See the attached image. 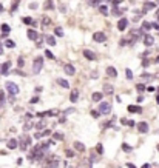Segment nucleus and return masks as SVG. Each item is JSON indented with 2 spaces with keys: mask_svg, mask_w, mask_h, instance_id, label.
I'll return each instance as SVG.
<instances>
[{
  "mask_svg": "<svg viewBox=\"0 0 159 168\" xmlns=\"http://www.w3.org/2000/svg\"><path fill=\"white\" fill-rule=\"evenodd\" d=\"M42 66H43V59H42V57H36L34 63H32V73H34V74L40 73Z\"/></svg>",
  "mask_w": 159,
  "mask_h": 168,
  "instance_id": "nucleus-1",
  "label": "nucleus"
},
{
  "mask_svg": "<svg viewBox=\"0 0 159 168\" xmlns=\"http://www.w3.org/2000/svg\"><path fill=\"white\" fill-rule=\"evenodd\" d=\"M5 86H6L8 93H9L11 96H15V94H19V86L15 85L14 82H6V83H5Z\"/></svg>",
  "mask_w": 159,
  "mask_h": 168,
  "instance_id": "nucleus-2",
  "label": "nucleus"
},
{
  "mask_svg": "<svg viewBox=\"0 0 159 168\" xmlns=\"http://www.w3.org/2000/svg\"><path fill=\"white\" fill-rule=\"evenodd\" d=\"M31 142H32V140H31L30 136H23V137L20 139V150H22V151H25V150L31 145Z\"/></svg>",
  "mask_w": 159,
  "mask_h": 168,
  "instance_id": "nucleus-3",
  "label": "nucleus"
},
{
  "mask_svg": "<svg viewBox=\"0 0 159 168\" xmlns=\"http://www.w3.org/2000/svg\"><path fill=\"white\" fill-rule=\"evenodd\" d=\"M99 113L102 114H110V111H111V105L108 104V102H101V108H99Z\"/></svg>",
  "mask_w": 159,
  "mask_h": 168,
  "instance_id": "nucleus-4",
  "label": "nucleus"
},
{
  "mask_svg": "<svg viewBox=\"0 0 159 168\" xmlns=\"http://www.w3.org/2000/svg\"><path fill=\"white\" fill-rule=\"evenodd\" d=\"M93 40L97 42V43H102V42L107 40V37H105L103 32H94V34H93Z\"/></svg>",
  "mask_w": 159,
  "mask_h": 168,
  "instance_id": "nucleus-5",
  "label": "nucleus"
},
{
  "mask_svg": "<svg viewBox=\"0 0 159 168\" xmlns=\"http://www.w3.org/2000/svg\"><path fill=\"white\" fill-rule=\"evenodd\" d=\"M127 25H128V20L125 19V17H122V19L117 22V29H119V31H124L125 28H127Z\"/></svg>",
  "mask_w": 159,
  "mask_h": 168,
  "instance_id": "nucleus-6",
  "label": "nucleus"
},
{
  "mask_svg": "<svg viewBox=\"0 0 159 168\" xmlns=\"http://www.w3.org/2000/svg\"><path fill=\"white\" fill-rule=\"evenodd\" d=\"M138 130L141 133H148V123L147 122H139L138 123Z\"/></svg>",
  "mask_w": 159,
  "mask_h": 168,
  "instance_id": "nucleus-7",
  "label": "nucleus"
},
{
  "mask_svg": "<svg viewBox=\"0 0 159 168\" xmlns=\"http://www.w3.org/2000/svg\"><path fill=\"white\" fill-rule=\"evenodd\" d=\"M107 74L110 76V77H117V71H116V68L114 66H107Z\"/></svg>",
  "mask_w": 159,
  "mask_h": 168,
  "instance_id": "nucleus-8",
  "label": "nucleus"
},
{
  "mask_svg": "<svg viewBox=\"0 0 159 168\" xmlns=\"http://www.w3.org/2000/svg\"><path fill=\"white\" fill-rule=\"evenodd\" d=\"M142 42H144V45H147V46H151L153 43H155V39H153L151 36H148V34H147V36H144V40H142Z\"/></svg>",
  "mask_w": 159,
  "mask_h": 168,
  "instance_id": "nucleus-9",
  "label": "nucleus"
},
{
  "mask_svg": "<svg viewBox=\"0 0 159 168\" xmlns=\"http://www.w3.org/2000/svg\"><path fill=\"white\" fill-rule=\"evenodd\" d=\"M139 37H141V31H131L130 32V43H133L134 40H138L139 39Z\"/></svg>",
  "mask_w": 159,
  "mask_h": 168,
  "instance_id": "nucleus-10",
  "label": "nucleus"
},
{
  "mask_svg": "<svg viewBox=\"0 0 159 168\" xmlns=\"http://www.w3.org/2000/svg\"><path fill=\"white\" fill-rule=\"evenodd\" d=\"M153 8H156V3L147 2V3H144V6H142V11H144V13H147V11H150V9H153Z\"/></svg>",
  "mask_w": 159,
  "mask_h": 168,
  "instance_id": "nucleus-11",
  "label": "nucleus"
},
{
  "mask_svg": "<svg viewBox=\"0 0 159 168\" xmlns=\"http://www.w3.org/2000/svg\"><path fill=\"white\" fill-rule=\"evenodd\" d=\"M26 34H28V39H30V40H37V39H39V34H37L34 29H28Z\"/></svg>",
  "mask_w": 159,
  "mask_h": 168,
  "instance_id": "nucleus-12",
  "label": "nucleus"
},
{
  "mask_svg": "<svg viewBox=\"0 0 159 168\" xmlns=\"http://www.w3.org/2000/svg\"><path fill=\"white\" fill-rule=\"evenodd\" d=\"M128 111H130V113H136V114H141V113H142V108L138 106V105H130V106H128Z\"/></svg>",
  "mask_w": 159,
  "mask_h": 168,
  "instance_id": "nucleus-13",
  "label": "nucleus"
},
{
  "mask_svg": "<svg viewBox=\"0 0 159 168\" xmlns=\"http://www.w3.org/2000/svg\"><path fill=\"white\" fill-rule=\"evenodd\" d=\"M77 99H79V91H77V90H71L70 100H71V102H77Z\"/></svg>",
  "mask_w": 159,
  "mask_h": 168,
  "instance_id": "nucleus-14",
  "label": "nucleus"
},
{
  "mask_svg": "<svg viewBox=\"0 0 159 168\" xmlns=\"http://www.w3.org/2000/svg\"><path fill=\"white\" fill-rule=\"evenodd\" d=\"M63 69H65V73H67L68 76H73V74L76 73V69H74V66H73V65H65V66H63Z\"/></svg>",
  "mask_w": 159,
  "mask_h": 168,
  "instance_id": "nucleus-15",
  "label": "nucleus"
},
{
  "mask_svg": "<svg viewBox=\"0 0 159 168\" xmlns=\"http://www.w3.org/2000/svg\"><path fill=\"white\" fill-rule=\"evenodd\" d=\"M82 54H84V56L88 59V60H94L96 59V56H94V52H91L90 50H85V51H82Z\"/></svg>",
  "mask_w": 159,
  "mask_h": 168,
  "instance_id": "nucleus-16",
  "label": "nucleus"
},
{
  "mask_svg": "<svg viewBox=\"0 0 159 168\" xmlns=\"http://www.w3.org/2000/svg\"><path fill=\"white\" fill-rule=\"evenodd\" d=\"M45 42H46L50 46H54V45H56V39H54L53 36H45Z\"/></svg>",
  "mask_w": 159,
  "mask_h": 168,
  "instance_id": "nucleus-17",
  "label": "nucleus"
},
{
  "mask_svg": "<svg viewBox=\"0 0 159 168\" xmlns=\"http://www.w3.org/2000/svg\"><path fill=\"white\" fill-rule=\"evenodd\" d=\"M9 68H11V63H9V62H5V63L2 65V69H0V71H2V74H8Z\"/></svg>",
  "mask_w": 159,
  "mask_h": 168,
  "instance_id": "nucleus-18",
  "label": "nucleus"
},
{
  "mask_svg": "<svg viewBox=\"0 0 159 168\" xmlns=\"http://www.w3.org/2000/svg\"><path fill=\"white\" fill-rule=\"evenodd\" d=\"M17 140H15V139H9L8 140V148L9 150H14V148H17Z\"/></svg>",
  "mask_w": 159,
  "mask_h": 168,
  "instance_id": "nucleus-19",
  "label": "nucleus"
},
{
  "mask_svg": "<svg viewBox=\"0 0 159 168\" xmlns=\"http://www.w3.org/2000/svg\"><path fill=\"white\" fill-rule=\"evenodd\" d=\"M74 148L77 151H80V153H84V151H85V145L82 142H74Z\"/></svg>",
  "mask_w": 159,
  "mask_h": 168,
  "instance_id": "nucleus-20",
  "label": "nucleus"
},
{
  "mask_svg": "<svg viewBox=\"0 0 159 168\" xmlns=\"http://www.w3.org/2000/svg\"><path fill=\"white\" fill-rule=\"evenodd\" d=\"M57 83H59L60 86H63V88H70V83H68L65 79H57Z\"/></svg>",
  "mask_w": 159,
  "mask_h": 168,
  "instance_id": "nucleus-21",
  "label": "nucleus"
},
{
  "mask_svg": "<svg viewBox=\"0 0 159 168\" xmlns=\"http://www.w3.org/2000/svg\"><path fill=\"white\" fill-rule=\"evenodd\" d=\"M103 93H105V94H111L113 93V86L111 85H103Z\"/></svg>",
  "mask_w": 159,
  "mask_h": 168,
  "instance_id": "nucleus-22",
  "label": "nucleus"
},
{
  "mask_svg": "<svg viewBox=\"0 0 159 168\" xmlns=\"http://www.w3.org/2000/svg\"><path fill=\"white\" fill-rule=\"evenodd\" d=\"M93 100H94V102H101L102 100V93H93Z\"/></svg>",
  "mask_w": 159,
  "mask_h": 168,
  "instance_id": "nucleus-23",
  "label": "nucleus"
},
{
  "mask_svg": "<svg viewBox=\"0 0 159 168\" xmlns=\"http://www.w3.org/2000/svg\"><path fill=\"white\" fill-rule=\"evenodd\" d=\"M53 137L56 139V140H63V134H62V133H54Z\"/></svg>",
  "mask_w": 159,
  "mask_h": 168,
  "instance_id": "nucleus-24",
  "label": "nucleus"
},
{
  "mask_svg": "<svg viewBox=\"0 0 159 168\" xmlns=\"http://www.w3.org/2000/svg\"><path fill=\"white\" fill-rule=\"evenodd\" d=\"M99 11H101V14H103V15H107V14H108V8L105 6V5H102V6L99 8Z\"/></svg>",
  "mask_w": 159,
  "mask_h": 168,
  "instance_id": "nucleus-25",
  "label": "nucleus"
},
{
  "mask_svg": "<svg viewBox=\"0 0 159 168\" xmlns=\"http://www.w3.org/2000/svg\"><path fill=\"white\" fill-rule=\"evenodd\" d=\"M2 31H3V34H6V32H9V31H11V28H9V25H6V23H3V25H2Z\"/></svg>",
  "mask_w": 159,
  "mask_h": 168,
  "instance_id": "nucleus-26",
  "label": "nucleus"
},
{
  "mask_svg": "<svg viewBox=\"0 0 159 168\" xmlns=\"http://www.w3.org/2000/svg\"><path fill=\"white\" fill-rule=\"evenodd\" d=\"M122 150L125 151V153H130V151H133V148H131L130 145H127V144H124V145H122Z\"/></svg>",
  "mask_w": 159,
  "mask_h": 168,
  "instance_id": "nucleus-27",
  "label": "nucleus"
},
{
  "mask_svg": "<svg viewBox=\"0 0 159 168\" xmlns=\"http://www.w3.org/2000/svg\"><path fill=\"white\" fill-rule=\"evenodd\" d=\"M23 23H26V25H34V20H32L31 17H25V19H23Z\"/></svg>",
  "mask_w": 159,
  "mask_h": 168,
  "instance_id": "nucleus-28",
  "label": "nucleus"
},
{
  "mask_svg": "<svg viewBox=\"0 0 159 168\" xmlns=\"http://www.w3.org/2000/svg\"><path fill=\"white\" fill-rule=\"evenodd\" d=\"M5 46H6V48H14L15 43L13 40H6V42H5Z\"/></svg>",
  "mask_w": 159,
  "mask_h": 168,
  "instance_id": "nucleus-29",
  "label": "nucleus"
},
{
  "mask_svg": "<svg viewBox=\"0 0 159 168\" xmlns=\"http://www.w3.org/2000/svg\"><path fill=\"white\" fill-rule=\"evenodd\" d=\"M54 32H56V36H59V37H62L63 36V31H62V28H54Z\"/></svg>",
  "mask_w": 159,
  "mask_h": 168,
  "instance_id": "nucleus-30",
  "label": "nucleus"
},
{
  "mask_svg": "<svg viewBox=\"0 0 159 168\" xmlns=\"http://www.w3.org/2000/svg\"><path fill=\"white\" fill-rule=\"evenodd\" d=\"M150 28H151V23H148V22H144V23H142V29L148 31Z\"/></svg>",
  "mask_w": 159,
  "mask_h": 168,
  "instance_id": "nucleus-31",
  "label": "nucleus"
},
{
  "mask_svg": "<svg viewBox=\"0 0 159 168\" xmlns=\"http://www.w3.org/2000/svg\"><path fill=\"white\" fill-rule=\"evenodd\" d=\"M51 23V20L48 19V17H43V20H42V25H43V28H45V26H48Z\"/></svg>",
  "mask_w": 159,
  "mask_h": 168,
  "instance_id": "nucleus-32",
  "label": "nucleus"
},
{
  "mask_svg": "<svg viewBox=\"0 0 159 168\" xmlns=\"http://www.w3.org/2000/svg\"><path fill=\"white\" fill-rule=\"evenodd\" d=\"M142 79H144L145 82H150V80L153 79V76L151 74H142Z\"/></svg>",
  "mask_w": 159,
  "mask_h": 168,
  "instance_id": "nucleus-33",
  "label": "nucleus"
},
{
  "mask_svg": "<svg viewBox=\"0 0 159 168\" xmlns=\"http://www.w3.org/2000/svg\"><path fill=\"white\" fill-rule=\"evenodd\" d=\"M101 2H103V0H90V5H91V6H97Z\"/></svg>",
  "mask_w": 159,
  "mask_h": 168,
  "instance_id": "nucleus-34",
  "label": "nucleus"
},
{
  "mask_svg": "<svg viewBox=\"0 0 159 168\" xmlns=\"http://www.w3.org/2000/svg\"><path fill=\"white\" fill-rule=\"evenodd\" d=\"M5 104V93L3 91H0V106Z\"/></svg>",
  "mask_w": 159,
  "mask_h": 168,
  "instance_id": "nucleus-35",
  "label": "nucleus"
},
{
  "mask_svg": "<svg viewBox=\"0 0 159 168\" xmlns=\"http://www.w3.org/2000/svg\"><path fill=\"white\" fill-rule=\"evenodd\" d=\"M125 74H127V79H133V73H131V69H125Z\"/></svg>",
  "mask_w": 159,
  "mask_h": 168,
  "instance_id": "nucleus-36",
  "label": "nucleus"
},
{
  "mask_svg": "<svg viewBox=\"0 0 159 168\" xmlns=\"http://www.w3.org/2000/svg\"><path fill=\"white\" fill-rule=\"evenodd\" d=\"M99 116H101V113H99V111H94V110L91 111V117H94V119H97V117H99Z\"/></svg>",
  "mask_w": 159,
  "mask_h": 168,
  "instance_id": "nucleus-37",
  "label": "nucleus"
},
{
  "mask_svg": "<svg viewBox=\"0 0 159 168\" xmlns=\"http://www.w3.org/2000/svg\"><path fill=\"white\" fill-rule=\"evenodd\" d=\"M23 62H25V60H23V57H19V59H17V65H19V68L23 66Z\"/></svg>",
  "mask_w": 159,
  "mask_h": 168,
  "instance_id": "nucleus-38",
  "label": "nucleus"
},
{
  "mask_svg": "<svg viewBox=\"0 0 159 168\" xmlns=\"http://www.w3.org/2000/svg\"><path fill=\"white\" fill-rule=\"evenodd\" d=\"M136 88H138V91H139V93H142V91L145 90V86L142 85V83H139V85H136Z\"/></svg>",
  "mask_w": 159,
  "mask_h": 168,
  "instance_id": "nucleus-39",
  "label": "nucleus"
},
{
  "mask_svg": "<svg viewBox=\"0 0 159 168\" xmlns=\"http://www.w3.org/2000/svg\"><path fill=\"white\" fill-rule=\"evenodd\" d=\"M45 54H46V57H48V59H54V56H53V52H51L50 50H46V51H45Z\"/></svg>",
  "mask_w": 159,
  "mask_h": 168,
  "instance_id": "nucleus-40",
  "label": "nucleus"
},
{
  "mask_svg": "<svg viewBox=\"0 0 159 168\" xmlns=\"http://www.w3.org/2000/svg\"><path fill=\"white\" fill-rule=\"evenodd\" d=\"M96 150H97V153H99V154H101V153H103V147H102L101 144H99V145H97V147H96Z\"/></svg>",
  "mask_w": 159,
  "mask_h": 168,
  "instance_id": "nucleus-41",
  "label": "nucleus"
},
{
  "mask_svg": "<svg viewBox=\"0 0 159 168\" xmlns=\"http://www.w3.org/2000/svg\"><path fill=\"white\" fill-rule=\"evenodd\" d=\"M65 154H67V158H73V156H74V153L71 150H67V153H65Z\"/></svg>",
  "mask_w": 159,
  "mask_h": 168,
  "instance_id": "nucleus-42",
  "label": "nucleus"
},
{
  "mask_svg": "<svg viewBox=\"0 0 159 168\" xmlns=\"http://www.w3.org/2000/svg\"><path fill=\"white\" fill-rule=\"evenodd\" d=\"M31 127H32V123H31V122H28V123H26V125L23 127V130H25V131H28V130H30Z\"/></svg>",
  "mask_w": 159,
  "mask_h": 168,
  "instance_id": "nucleus-43",
  "label": "nucleus"
},
{
  "mask_svg": "<svg viewBox=\"0 0 159 168\" xmlns=\"http://www.w3.org/2000/svg\"><path fill=\"white\" fill-rule=\"evenodd\" d=\"M37 102H39V97H32L31 99V104H37Z\"/></svg>",
  "mask_w": 159,
  "mask_h": 168,
  "instance_id": "nucleus-44",
  "label": "nucleus"
},
{
  "mask_svg": "<svg viewBox=\"0 0 159 168\" xmlns=\"http://www.w3.org/2000/svg\"><path fill=\"white\" fill-rule=\"evenodd\" d=\"M127 125H128V127H134V125H136V123H134L133 120H127Z\"/></svg>",
  "mask_w": 159,
  "mask_h": 168,
  "instance_id": "nucleus-45",
  "label": "nucleus"
},
{
  "mask_svg": "<svg viewBox=\"0 0 159 168\" xmlns=\"http://www.w3.org/2000/svg\"><path fill=\"white\" fill-rule=\"evenodd\" d=\"M17 3H19V0H15V2H14V5H13V8H11L13 11H15V8H17Z\"/></svg>",
  "mask_w": 159,
  "mask_h": 168,
  "instance_id": "nucleus-46",
  "label": "nucleus"
},
{
  "mask_svg": "<svg viewBox=\"0 0 159 168\" xmlns=\"http://www.w3.org/2000/svg\"><path fill=\"white\" fill-rule=\"evenodd\" d=\"M30 8L31 9H36L37 8V3H30Z\"/></svg>",
  "mask_w": 159,
  "mask_h": 168,
  "instance_id": "nucleus-47",
  "label": "nucleus"
},
{
  "mask_svg": "<svg viewBox=\"0 0 159 168\" xmlns=\"http://www.w3.org/2000/svg\"><path fill=\"white\" fill-rule=\"evenodd\" d=\"M120 123H122V125H127V119H120Z\"/></svg>",
  "mask_w": 159,
  "mask_h": 168,
  "instance_id": "nucleus-48",
  "label": "nucleus"
},
{
  "mask_svg": "<svg viewBox=\"0 0 159 168\" xmlns=\"http://www.w3.org/2000/svg\"><path fill=\"white\" fill-rule=\"evenodd\" d=\"M142 66H148V60H144V62H142Z\"/></svg>",
  "mask_w": 159,
  "mask_h": 168,
  "instance_id": "nucleus-49",
  "label": "nucleus"
},
{
  "mask_svg": "<svg viewBox=\"0 0 159 168\" xmlns=\"http://www.w3.org/2000/svg\"><path fill=\"white\" fill-rule=\"evenodd\" d=\"M156 104H159V88H158V96H156Z\"/></svg>",
  "mask_w": 159,
  "mask_h": 168,
  "instance_id": "nucleus-50",
  "label": "nucleus"
},
{
  "mask_svg": "<svg viewBox=\"0 0 159 168\" xmlns=\"http://www.w3.org/2000/svg\"><path fill=\"white\" fill-rule=\"evenodd\" d=\"M127 167H128V168H136V167H134L133 164H127Z\"/></svg>",
  "mask_w": 159,
  "mask_h": 168,
  "instance_id": "nucleus-51",
  "label": "nucleus"
},
{
  "mask_svg": "<svg viewBox=\"0 0 159 168\" xmlns=\"http://www.w3.org/2000/svg\"><path fill=\"white\" fill-rule=\"evenodd\" d=\"M0 54H3V46H2V43H0Z\"/></svg>",
  "mask_w": 159,
  "mask_h": 168,
  "instance_id": "nucleus-52",
  "label": "nucleus"
},
{
  "mask_svg": "<svg viewBox=\"0 0 159 168\" xmlns=\"http://www.w3.org/2000/svg\"><path fill=\"white\" fill-rule=\"evenodd\" d=\"M142 168H150V165H148V164H145V165H142Z\"/></svg>",
  "mask_w": 159,
  "mask_h": 168,
  "instance_id": "nucleus-53",
  "label": "nucleus"
},
{
  "mask_svg": "<svg viewBox=\"0 0 159 168\" xmlns=\"http://www.w3.org/2000/svg\"><path fill=\"white\" fill-rule=\"evenodd\" d=\"M122 0H114V5H117V3H120Z\"/></svg>",
  "mask_w": 159,
  "mask_h": 168,
  "instance_id": "nucleus-54",
  "label": "nucleus"
},
{
  "mask_svg": "<svg viewBox=\"0 0 159 168\" xmlns=\"http://www.w3.org/2000/svg\"><path fill=\"white\" fill-rule=\"evenodd\" d=\"M156 15H158V19H159V9L156 11Z\"/></svg>",
  "mask_w": 159,
  "mask_h": 168,
  "instance_id": "nucleus-55",
  "label": "nucleus"
},
{
  "mask_svg": "<svg viewBox=\"0 0 159 168\" xmlns=\"http://www.w3.org/2000/svg\"><path fill=\"white\" fill-rule=\"evenodd\" d=\"M156 63H159V56L156 57Z\"/></svg>",
  "mask_w": 159,
  "mask_h": 168,
  "instance_id": "nucleus-56",
  "label": "nucleus"
},
{
  "mask_svg": "<svg viewBox=\"0 0 159 168\" xmlns=\"http://www.w3.org/2000/svg\"><path fill=\"white\" fill-rule=\"evenodd\" d=\"M0 11H3V6H2V5H0Z\"/></svg>",
  "mask_w": 159,
  "mask_h": 168,
  "instance_id": "nucleus-57",
  "label": "nucleus"
},
{
  "mask_svg": "<svg viewBox=\"0 0 159 168\" xmlns=\"http://www.w3.org/2000/svg\"><path fill=\"white\" fill-rule=\"evenodd\" d=\"M43 168H50V165H48V164H46V167H43Z\"/></svg>",
  "mask_w": 159,
  "mask_h": 168,
  "instance_id": "nucleus-58",
  "label": "nucleus"
},
{
  "mask_svg": "<svg viewBox=\"0 0 159 168\" xmlns=\"http://www.w3.org/2000/svg\"><path fill=\"white\" fill-rule=\"evenodd\" d=\"M156 148H158V151H159V144H158V147H156Z\"/></svg>",
  "mask_w": 159,
  "mask_h": 168,
  "instance_id": "nucleus-59",
  "label": "nucleus"
}]
</instances>
